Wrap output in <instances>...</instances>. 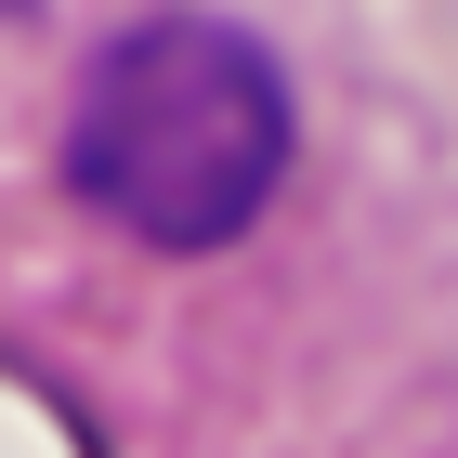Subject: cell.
Instances as JSON below:
<instances>
[{
	"label": "cell",
	"mask_w": 458,
	"mask_h": 458,
	"mask_svg": "<svg viewBox=\"0 0 458 458\" xmlns=\"http://www.w3.org/2000/svg\"><path fill=\"white\" fill-rule=\"evenodd\" d=\"M66 183L144 249H223L288 183V79L223 13H144L92 53L66 118Z\"/></svg>",
	"instance_id": "1"
}]
</instances>
